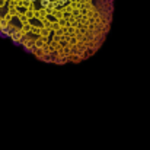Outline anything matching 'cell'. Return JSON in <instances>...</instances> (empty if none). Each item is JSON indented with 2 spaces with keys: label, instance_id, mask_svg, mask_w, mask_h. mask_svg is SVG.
I'll return each mask as SVG.
<instances>
[{
  "label": "cell",
  "instance_id": "obj_1",
  "mask_svg": "<svg viewBox=\"0 0 150 150\" xmlns=\"http://www.w3.org/2000/svg\"><path fill=\"white\" fill-rule=\"evenodd\" d=\"M115 0H0V35L55 66L93 57L111 31Z\"/></svg>",
  "mask_w": 150,
  "mask_h": 150
}]
</instances>
